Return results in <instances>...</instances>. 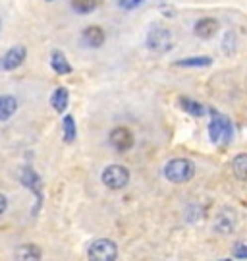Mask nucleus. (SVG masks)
Returning <instances> with one entry per match:
<instances>
[{"label":"nucleus","instance_id":"f257e3e1","mask_svg":"<svg viewBox=\"0 0 247 261\" xmlns=\"http://www.w3.org/2000/svg\"><path fill=\"white\" fill-rule=\"evenodd\" d=\"M165 176L172 184H185L195 176V164L189 159H172L165 166Z\"/></svg>","mask_w":247,"mask_h":261},{"label":"nucleus","instance_id":"f03ea898","mask_svg":"<svg viewBox=\"0 0 247 261\" xmlns=\"http://www.w3.org/2000/svg\"><path fill=\"white\" fill-rule=\"evenodd\" d=\"M213 113V120L209 124V137L213 143H230L232 135H234V128H232L230 118L224 115H218L216 111Z\"/></svg>","mask_w":247,"mask_h":261},{"label":"nucleus","instance_id":"7ed1b4c3","mask_svg":"<svg viewBox=\"0 0 247 261\" xmlns=\"http://www.w3.org/2000/svg\"><path fill=\"white\" fill-rule=\"evenodd\" d=\"M100 180L110 190H122L130 184V170L124 164H110L102 170Z\"/></svg>","mask_w":247,"mask_h":261},{"label":"nucleus","instance_id":"20e7f679","mask_svg":"<svg viewBox=\"0 0 247 261\" xmlns=\"http://www.w3.org/2000/svg\"><path fill=\"white\" fill-rule=\"evenodd\" d=\"M89 261H116L118 258V246L108 238H99L87 250Z\"/></svg>","mask_w":247,"mask_h":261},{"label":"nucleus","instance_id":"39448f33","mask_svg":"<svg viewBox=\"0 0 247 261\" xmlns=\"http://www.w3.org/2000/svg\"><path fill=\"white\" fill-rule=\"evenodd\" d=\"M174 47L172 31L166 27H153L147 33V49L153 52H166Z\"/></svg>","mask_w":247,"mask_h":261},{"label":"nucleus","instance_id":"423d86ee","mask_svg":"<svg viewBox=\"0 0 247 261\" xmlns=\"http://www.w3.org/2000/svg\"><path fill=\"white\" fill-rule=\"evenodd\" d=\"M27 58V49L23 45H16L12 49H8L0 56V72H12L25 62Z\"/></svg>","mask_w":247,"mask_h":261},{"label":"nucleus","instance_id":"0eeeda50","mask_svg":"<svg viewBox=\"0 0 247 261\" xmlns=\"http://www.w3.org/2000/svg\"><path fill=\"white\" fill-rule=\"evenodd\" d=\"M110 145L114 147L116 151H120V153H124V151H130L133 147V133L128 128H124V126H118L114 130L110 131Z\"/></svg>","mask_w":247,"mask_h":261},{"label":"nucleus","instance_id":"6e6552de","mask_svg":"<svg viewBox=\"0 0 247 261\" xmlns=\"http://www.w3.org/2000/svg\"><path fill=\"white\" fill-rule=\"evenodd\" d=\"M218 21L214 19V17H201L197 23L193 25V33L197 35L199 39H211L216 35L218 31Z\"/></svg>","mask_w":247,"mask_h":261},{"label":"nucleus","instance_id":"1a4fd4ad","mask_svg":"<svg viewBox=\"0 0 247 261\" xmlns=\"http://www.w3.org/2000/svg\"><path fill=\"white\" fill-rule=\"evenodd\" d=\"M82 39L87 47L99 49V47H102V43H104V31L100 29L99 25H89V27L83 29Z\"/></svg>","mask_w":247,"mask_h":261},{"label":"nucleus","instance_id":"9d476101","mask_svg":"<svg viewBox=\"0 0 247 261\" xmlns=\"http://www.w3.org/2000/svg\"><path fill=\"white\" fill-rule=\"evenodd\" d=\"M21 184H23L25 188H29L35 196H37L39 203H41V178H39V174L35 172L31 166H25V168L21 170Z\"/></svg>","mask_w":247,"mask_h":261},{"label":"nucleus","instance_id":"9b49d317","mask_svg":"<svg viewBox=\"0 0 247 261\" xmlns=\"http://www.w3.org/2000/svg\"><path fill=\"white\" fill-rule=\"evenodd\" d=\"M43 252L35 244H23L14 252V261H41Z\"/></svg>","mask_w":247,"mask_h":261},{"label":"nucleus","instance_id":"f8f14e48","mask_svg":"<svg viewBox=\"0 0 247 261\" xmlns=\"http://www.w3.org/2000/svg\"><path fill=\"white\" fill-rule=\"evenodd\" d=\"M50 66H52V70H54L56 74H60V76L72 74V64L68 62L66 54L60 52V50H52V54H50Z\"/></svg>","mask_w":247,"mask_h":261},{"label":"nucleus","instance_id":"ddd939ff","mask_svg":"<svg viewBox=\"0 0 247 261\" xmlns=\"http://www.w3.org/2000/svg\"><path fill=\"white\" fill-rule=\"evenodd\" d=\"M17 111V101L12 95H0V122L10 120L16 115Z\"/></svg>","mask_w":247,"mask_h":261},{"label":"nucleus","instance_id":"4468645a","mask_svg":"<svg viewBox=\"0 0 247 261\" xmlns=\"http://www.w3.org/2000/svg\"><path fill=\"white\" fill-rule=\"evenodd\" d=\"M68 103H70V93H68L66 87H56L52 97H50V105L56 113H64L68 109Z\"/></svg>","mask_w":247,"mask_h":261},{"label":"nucleus","instance_id":"2eb2a0df","mask_svg":"<svg viewBox=\"0 0 247 261\" xmlns=\"http://www.w3.org/2000/svg\"><path fill=\"white\" fill-rule=\"evenodd\" d=\"M234 227H236V217H234L232 211H222L216 217V221H214V229L218 230V232H224V234L232 232Z\"/></svg>","mask_w":247,"mask_h":261},{"label":"nucleus","instance_id":"dca6fc26","mask_svg":"<svg viewBox=\"0 0 247 261\" xmlns=\"http://www.w3.org/2000/svg\"><path fill=\"white\" fill-rule=\"evenodd\" d=\"M211 64H213L211 56H189V58H180L174 62V66L178 68H205Z\"/></svg>","mask_w":247,"mask_h":261},{"label":"nucleus","instance_id":"f3484780","mask_svg":"<svg viewBox=\"0 0 247 261\" xmlns=\"http://www.w3.org/2000/svg\"><path fill=\"white\" fill-rule=\"evenodd\" d=\"M180 107H181V111L189 113L191 116H203L207 113V109H205L199 101H193V99H189V97H180Z\"/></svg>","mask_w":247,"mask_h":261},{"label":"nucleus","instance_id":"a211bd4d","mask_svg":"<svg viewBox=\"0 0 247 261\" xmlns=\"http://www.w3.org/2000/svg\"><path fill=\"white\" fill-rule=\"evenodd\" d=\"M232 170L236 174V178L247 180V153H240L234 157L232 161Z\"/></svg>","mask_w":247,"mask_h":261},{"label":"nucleus","instance_id":"6ab92c4d","mask_svg":"<svg viewBox=\"0 0 247 261\" xmlns=\"http://www.w3.org/2000/svg\"><path fill=\"white\" fill-rule=\"evenodd\" d=\"M62 131H64V139L68 143H72L78 135V128H76V122H74V116L66 115L62 118Z\"/></svg>","mask_w":247,"mask_h":261},{"label":"nucleus","instance_id":"aec40b11","mask_svg":"<svg viewBox=\"0 0 247 261\" xmlns=\"http://www.w3.org/2000/svg\"><path fill=\"white\" fill-rule=\"evenodd\" d=\"M72 8L78 14H91L97 8V0H72Z\"/></svg>","mask_w":247,"mask_h":261},{"label":"nucleus","instance_id":"412c9836","mask_svg":"<svg viewBox=\"0 0 247 261\" xmlns=\"http://www.w3.org/2000/svg\"><path fill=\"white\" fill-rule=\"evenodd\" d=\"M234 43H236V37H234V33H226V39H224V52L226 54H232L234 52Z\"/></svg>","mask_w":247,"mask_h":261},{"label":"nucleus","instance_id":"4be33fe9","mask_svg":"<svg viewBox=\"0 0 247 261\" xmlns=\"http://www.w3.org/2000/svg\"><path fill=\"white\" fill-rule=\"evenodd\" d=\"M118 4H120V8H124V10H133V8L141 6L143 0H120Z\"/></svg>","mask_w":247,"mask_h":261},{"label":"nucleus","instance_id":"5701e85b","mask_svg":"<svg viewBox=\"0 0 247 261\" xmlns=\"http://www.w3.org/2000/svg\"><path fill=\"white\" fill-rule=\"evenodd\" d=\"M234 258H238V260H247V246L236 244V248H234Z\"/></svg>","mask_w":247,"mask_h":261},{"label":"nucleus","instance_id":"b1692460","mask_svg":"<svg viewBox=\"0 0 247 261\" xmlns=\"http://www.w3.org/2000/svg\"><path fill=\"white\" fill-rule=\"evenodd\" d=\"M6 209H8V199H6L4 194H0V215L6 213Z\"/></svg>","mask_w":247,"mask_h":261},{"label":"nucleus","instance_id":"393cba45","mask_svg":"<svg viewBox=\"0 0 247 261\" xmlns=\"http://www.w3.org/2000/svg\"><path fill=\"white\" fill-rule=\"evenodd\" d=\"M222 261H232V260H222Z\"/></svg>","mask_w":247,"mask_h":261},{"label":"nucleus","instance_id":"a878e982","mask_svg":"<svg viewBox=\"0 0 247 261\" xmlns=\"http://www.w3.org/2000/svg\"><path fill=\"white\" fill-rule=\"evenodd\" d=\"M47 2H52V0H47Z\"/></svg>","mask_w":247,"mask_h":261},{"label":"nucleus","instance_id":"bb28decb","mask_svg":"<svg viewBox=\"0 0 247 261\" xmlns=\"http://www.w3.org/2000/svg\"><path fill=\"white\" fill-rule=\"evenodd\" d=\"M0 25H2V21H0Z\"/></svg>","mask_w":247,"mask_h":261}]
</instances>
